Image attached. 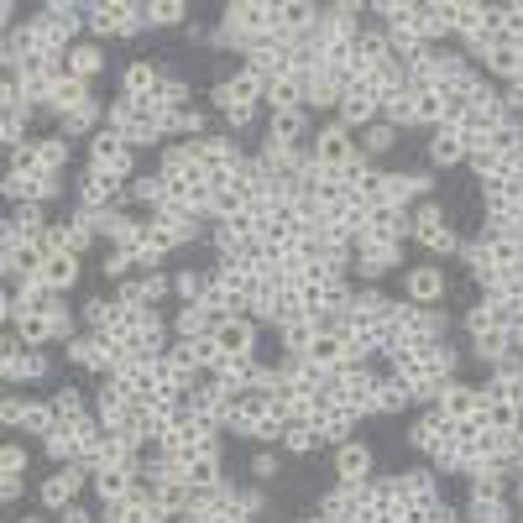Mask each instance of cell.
Segmentation results:
<instances>
[{
	"label": "cell",
	"mask_w": 523,
	"mask_h": 523,
	"mask_svg": "<svg viewBox=\"0 0 523 523\" xmlns=\"http://www.w3.org/2000/svg\"><path fill=\"white\" fill-rule=\"evenodd\" d=\"M482 398H503V403H518V408H523V372L503 361V367H497V377L482 388Z\"/></svg>",
	"instance_id": "cell-32"
},
{
	"label": "cell",
	"mask_w": 523,
	"mask_h": 523,
	"mask_svg": "<svg viewBox=\"0 0 523 523\" xmlns=\"http://www.w3.org/2000/svg\"><path fill=\"white\" fill-rule=\"evenodd\" d=\"M16 523H42V518H16Z\"/></svg>",
	"instance_id": "cell-57"
},
{
	"label": "cell",
	"mask_w": 523,
	"mask_h": 523,
	"mask_svg": "<svg viewBox=\"0 0 523 523\" xmlns=\"http://www.w3.org/2000/svg\"><path fill=\"white\" fill-rule=\"evenodd\" d=\"M53 330H58L63 340L74 335V314H68V304H63V309H53Z\"/></svg>",
	"instance_id": "cell-52"
},
{
	"label": "cell",
	"mask_w": 523,
	"mask_h": 523,
	"mask_svg": "<svg viewBox=\"0 0 523 523\" xmlns=\"http://www.w3.org/2000/svg\"><path fill=\"white\" fill-rule=\"evenodd\" d=\"M445 272L435 262H419V267H408V304H419V309H435L445 299Z\"/></svg>",
	"instance_id": "cell-12"
},
{
	"label": "cell",
	"mask_w": 523,
	"mask_h": 523,
	"mask_svg": "<svg viewBox=\"0 0 523 523\" xmlns=\"http://www.w3.org/2000/svg\"><path fill=\"white\" fill-rule=\"evenodd\" d=\"M142 27H152L147 6H131V0H100V6H89V32H100V37H131Z\"/></svg>",
	"instance_id": "cell-4"
},
{
	"label": "cell",
	"mask_w": 523,
	"mask_h": 523,
	"mask_svg": "<svg viewBox=\"0 0 523 523\" xmlns=\"http://www.w3.org/2000/svg\"><path fill=\"white\" fill-rule=\"evenodd\" d=\"M252 471H257V476H278V456H257Z\"/></svg>",
	"instance_id": "cell-54"
},
{
	"label": "cell",
	"mask_w": 523,
	"mask_h": 523,
	"mask_svg": "<svg viewBox=\"0 0 523 523\" xmlns=\"http://www.w3.org/2000/svg\"><path fill=\"white\" fill-rule=\"evenodd\" d=\"M21 497V476H0V503H16Z\"/></svg>",
	"instance_id": "cell-53"
},
{
	"label": "cell",
	"mask_w": 523,
	"mask_h": 523,
	"mask_svg": "<svg viewBox=\"0 0 523 523\" xmlns=\"http://www.w3.org/2000/svg\"><path fill=\"white\" fill-rule=\"evenodd\" d=\"M131 476L136 471H126V466H100L95 476H89V487L100 492V503H121V497L131 492Z\"/></svg>",
	"instance_id": "cell-25"
},
{
	"label": "cell",
	"mask_w": 523,
	"mask_h": 523,
	"mask_svg": "<svg viewBox=\"0 0 523 523\" xmlns=\"http://www.w3.org/2000/svg\"><path fill=\"white\" fill-rule=\"evenodd\" d=\"M42 283H48L53 293H68L79 283V257L74 252H48V262H42Z\"/></svg>",
	"instance_id": "cell-24"
},
{
	"label": "cell",
	"mask_w": 523,
	"mask_h": 523,
	"mask_svg": "<svg viewBox=\"0 0 523 523\" xmlns=\"http://www.w3.org/2000/svg\"><path fill=\"white\" fill-rule=\"evenodd\" d=\"M351 356V335L340 330V325H320V335H314V346H309V356L304 361H314V367H340V361Z\"/></svg>",
	"instance_id": "cell-13"
},
{
	"label": "cell",
	"mask_w": 523,
	"mask_h": 523,
	"mask_svg": "<svg viewBox=\"0 0 523 523\" xmlns=\"http://www.w3.org/2000/svg\"><path fill=\"white\" fill-rule=\"evenodd\" d=\"M220 116L241 131V126H252V121H257V110H252V105H231V110H220Z\"/></svg>",
	"instance_id": "cell-50"
},
{
	"label": "cell",
	"mask_w": 523,
	"mask_h": 523,
	"mask_svg": "<svg viewBox=\"0 0 523 523\" xmlns=\"http://www.w3.org/2000/svg\"><path fill=\"white\" fill-rule=\"evenodd\" d=\"M194 487H189V476H163V492H157V503H163L173 518H184V513H194Z\"/></svg>",
	"instance_id": "cell-29"
},
{
	"label": "cell",
	"mask_w": 523,
	"mask_h": 523,
	"mask_svg": "<svg viewBox=\"0 0 523 523\" xmlns=\"http://www.w3.org/2000/svg\"><path fill=\"white\" fill-rule=\"evenodd\" d=\"M21 429H27V435H37V440H48L53 429H58V403H27Z\"/></svg>",
	"instance_id": "cell-34"
},
{
	"label": "cell",
	"mask_w": 523,
	"mask_h": 523,
	"mask_svg": "<svg viewBox=\"0 0 523 523\" xmlns=\"http://www.w3.org/2000/svg\"><path fill=\"white\" fill-rule=\"evenodd\" d=\"M100 116H110V110H105L100 100H89V105H79V110H68V116H58V121H63V131H58V136H79V131H95V126H100Z\"/></svg>",
	"instance_id": "cell-36"
},
{
	"label": "cell",
	"mask_w": 523,
	"mask_h": 523,
	"mask_svg": "<svg viewBox=\"0 0 523 523\" xmlns=\"http://www.w3.org/2000/svg\"><path fill=\"white\" fill-rule=\"evenodd\" d=\"M215 105H220V110H231V105L262 110V105H267V79L257 74V68H236V74L215 89Z\"/></svg>",
	"instance_id": "cell-7"
},
{
	"label": "cell",
	"mask_w": 523,
	"mask_h": 523,
	"mask_svg": "<svg viewBox=\"0 0 523 523\" xmlns=\"http://www.w3.org/2000/svg\"><path fill=\"white\" fill-rule=\"evenodd\" d=\"M393 351H429L445 340V314L435 309H419V304H398L393 314Z\"/></svg>",
	"instance_id": "cell-2"
},
{
	"label": "cell",
	"mask_w": 523,
	"mask_h": 523,
	"mask_svg": "<svg viewBox=\"0 0 523 523\" xmlns=\"http://www.w3.org/2000/svg\"><path fill=\"white\" fill-rule=\"evenodd\" d=\"M121 184H126V178L89 168V173H84V184H79V210H89V215H110V204H116Z\"/></svg>",
	"instance_id": "cell-10"
},
{
	"label": "cell",
	"mask_w": 523,
	"mask_h": 523,
	"mask_svg": "<svg viewBox=\"0 0 523 523\" xmlns=\"http://www.w3.org/2000/svg\"><path fill=\"white\" fill-rule=\"evenodd\" d=\"M210 272H199V267H184V272H178V278H173V293H178V299H184V304H199L204 299V293H210Z\"/></svg>",
	"instance_id": "cell-37"
},
{
	"label": "cell",
	"mask_w": 523,
	"mask_h": 523,
	"mask_svg": "<svg viewBox=\"0 0 523 523\" xmlns=\"http://www.w3.org/2000/svg\"><path fill=\"white\" fill-rule=\"evenodd\" d=\"M518 58H523V48H513V42L503 37V32H497V42H492V48H487V68H492V74L497 79H508V84H518Z\"/></svg>",
	"instance_id": "cell-28"
},
{
	"label": "cell",
	"mask_w": 523,
	"mask_h": 523,
	"mask_svg": "<svg viewBox=\"0 0 523 523\" xmlns=\"http://www.w3.org/2000/svg\"><path fill=\"white\" fill-rule=\"evenodd\" d=\"M21 136H27V116H6V121H0V142H6V152H21V147H27Z\"/></svg>",
	"instance_id": "cell-46"
},
{
	"label": "cell",
	"mask_w": 523,
	"mask_h": 523,
	"mask_svg": "<svg viewBox=\"0 0 523 523\" xmlns=\"http://www.w3.org/2000/svg\"><path fill=\"white\" fill-rule=\"evenodd\" d=\"M79 487H84V471L79 466H58L48 482H42V508H74Z\"/></svg>",
	"instance_id": "cell-14"
},
{
	"label": "cell",
	"mask_w": 523,
	"mask_h": 523,
	"mask_svg": "<svg viewBox=\"0 0 523 523\" xmlns=\"http://www.w3.org/2000/svg\"><path fill=\"white\" fill-rule=\"evenodd\" d=\"M267 32H278V6H272V0H236V6H225V27L215 42L267 37Z\"/></svg>",
	"instance_id": "cell-3"
},
{
	"label": "cell",
	"mask_w": 523,
	"mask_h": 523,
	"mask_svg": "<svg viewBox=\"0 0 523 523\" xmlns=\"http://www.w3.org/2000/svg\"><path fill=\"white\" fill-rule=\"evenodd\" d=\"M440 116H445L440 89H419L414 95V126H440Z\"/></svg>",
	"instance_id": "cell-42"
},
{
	"label": "cell",
	"mask_w": 523,
	"mask_h": 523,
	"mask_svg": "<svg viewBox=\"0 0 523 523\" xmlns=\"http://www.w3.org/2000/svg\"><path fill=\"white\" fill-rule=\"evenodd\" d=\"M471 152L476 147L466 142L461 131H450V126H440L435 136H429V163H435V168H456V163H466Z\"/></svg>",
	"instance_id": "cell-16"
},
{
	"label": "cell",
	"mask_w": 523,
	"mask_h": 523,
	"mask_svg": "<svg viewBox=\"0 0 523 523\" xmlns=\"http://www.w3.org/2000/svg\"><path fill=\"white\" fill-rule=\"evenodd\" d=\"M335 476H340V482H351V487L367 482V476H372V450L361 440H346L335 450Z\"/></svg>",
	"instance_id": "cell-20"
},
{
	"label": "cell",
	"mask_w": 523,
	"mask_h": 523,
	"mask_svg": "<svg viewBox=\"0 0 523 523\" xmlns=\"http://www.w3.org/2000/svg\"><path fill=\"white\" fill-rule=\"evenodd\" d=\"M21 414H27V403H21V398H0V419H6V424H21Z\"/></svg>",
	"instance_id": "cell-51"
},
{
	"label": "cell",
	"mask_w": 523,
	"mask_h": 523,
	"mask_svg": "<svg viewBox=\"0 0 523 523\" xmlns=\"http://www.w3.org/2000/svg\"><path fill=\"white\" fill-rule=\"evenodd\" d=\"M105 131H116L121 142H157V136H168V116L157 110L152 100H116L110 105V116H105Z\"/></svg>",
	"instance_id": "cell-1"
},
{
	"label": "cell",
	"mask_w": 523,
	"mask_h": 523,
	"mask_svg": "<svg viewBox=\"0 0 523 523\" xmlns=\"http://www.w3.org/2000/svg\"><path fill=\"white\" fill-rule=\"evenodd\" d=\"M304 136H309V116H304V110H272L267 142H278V147H304Z\"/></svg>",
	"instance_id": "cell-19"
},
{
	"label": "cell",
	"mask_w": 523,
	"mask_h": 523,
	"mask_svg": "<svg viewBox=\"0 0 523 523\" xmlns=\"http://www.w3.org/2000/svg\"><path fill=\"white\" fill-rule=\"evenodd\" d=\"M482 388H466V382H445V393H440V414L445 419H471V414H482Z\"/></svg>",
	"instance_id": "cell-21"
},
{
	"label": "cell",
	"mask_w": 523,
	"mask_h": 523,
	"mask_svg": "<svg viewBox=\"0 0 523 523\" xmlns=\"http://www.w3.org/2000/svg\"><path fill=\"white\" fill-rule=\"evenodd\" d=\"M471 518L476 523H513V508L497 497V503H471Z\"/></svg>",
	"instance_id": "cell-45"
},
{
	"label": "cell",
	"mask_w": 523,
	"mask_h": 523,
	"mask_svg": "<svg viewBox=\"0 0 523 523\" xmlns=\"http://www.w3.org/2000/svg\"><path fill=\"white\" fill-rule=\"evenodd\" d=\"M283 445L293 450V456H309V450L325 445V435H320V424H309V419H288L283 424Z\"/></svg>",
	"instance_id": "cell-30"
},
{
	"label": "cell",
	"mask_w": 523,
	"mask_h": 523,
	"mask_svg": "<svg viewBox=\"0 0 523 523\" xmlns=\"http://www.w3.org/2000/svg\"><path fill=\"white\" fill-rule=\"evenodd\" d=\"M414 241L429 246V252H440V257H445V252H461V236L450 231V220L435 210V204H424V210L414 215Z\"/></svg>",
	"instance_id": "cell-9"
},
{
	"label": "cell",
	"mask_w": 523,
	"mask_h": 523,
	"mask_svg": "<svg viewBox=\"0 0 523 523\" xmlns=\"http://www.w3.org/2000/svg\"><path fill=\"white\" fill-rule=\"evenodd\" d=\"M518 466H523V424H518Z\"/></svg>",
	"instance_id": "cell-55"
},
{
	"label": "cell",
	"mask_w": 523,
	"mask_h": 523,
	"mask_svg": "<svg viewBox=\"0 0 523 523\" xmlns=\"http://www.w3.org/2000/svg\"><path fill=\"white\" fill-rule=\"evenodd\" d=\"M356 157H361V152H356V136L340 126V121L314 136V168H325V173H346Z\"/></svg>",
	"instance_id": "cell-5"
},
{
	"label": "cell",
	"mask_w": 523,
	"mask_h": 523,
	"mask_svg": "<svg viewBox=\"0 0 523 523\" xmlns=\"http://www.w3.org/2000/svg\"><path fill=\"white\" fill-rule=\"evenodd\" d=\"M304 523H330V518H325V513H314V518H304Z\"/></svg>",
	"instance_id": "cell-56"
},
{
	"label": "cell",
	"mask_w": 523,
	"mask_h": 523,
	"mask_svg": "<svg viewBox=\"0 0 523 523\" xmlns=\"http://www.w3.org/2000/svg\"><path fill=\"white\" fill-rule=\"evenodd\" d=\"M382 116H388V126H414V95H408V89H393V95L382 100Z\"/></svg>",
	"instance_id": "cell-43"
},
{
	"label": "cell",
	"mask_w": 523,
	"mask_h": 523,
	"mask_svg": "<svg viewBox=\"0 0 523 523\" xmlns=\"http://www.w3.org/2000/svg\"><path fill=\"white\" fill-rule=\"evenodd\" d=\"M393 492H398V508L403 513L440 503V487H435V476H429V471H403V476H393Z\"/></svg>",
	"instance_id": "cell-11"
},
{
	"label": "cell",
	"mask_w": 523,
	"mask_h": 523,
	"mask_svg": "<svg viewBox=\"0 0 523 523\" xmlns=\"http://www.w3.org/2000/svg\"><path fill=\"white\" fill-rule=\"evenodd\" d=\"M89 168L100 173H116V178H136V157H131V142H121L116 131H95V142H89Z\"/></svg>",
	"instance_id": "cell-6"
},
{
	"label": "cell",
	"mask_w": 523,
	"mask_h": 523,
	"mask_svg": "<svg viewBox=\"0 0 523 523\" xmlns=\"http://www.w3.org/2000/svg\"><path fill=\"white\" fill-rule=\"evenodd\" d=\"M37 157H42V168H48L53 178H63V168H68V136H42Z\"/></svg>",
	"instance_id": "cell-41"
},
{
	"label": "cell",
	"mask_w": 523,
	"mask_h": 523,
	"mask_svg": "<svg viewBox=\"0 0 523 523\" xmlns=\"http://www.w3.org/2000/svg\"><path fill=\"white\" fill-rule=\"evenodd\" d=\"M21 471H27V450L6 445V450H0V476H21Z\"/></svg>",
	"instance_id": "cell-48"
},
{
	"label": "cell",
	"mask_w": 523,
	"mask_h": 523,
	"mask_svg": "<svg viewBox=\"0 0 523 523\" xmlns=\"http://www.w3.org/2000/svg\"><path fill=\"white\" fill-rule=\"evenodd\" d=\"M408 403H414V393H408V382H398V377H377L372 414H403Z\"/></svg>",
	"instance_id": "cell-26"
},
{
	"label": "cell",
	"mask_w": 523,
	"mask_h": 523,
	"mask_svg": "<svg viewBox=\"0 0 523 523\" xmlns=\"http://www.w3.org/2000/svg\"><path fill=\"white\" fill-rule=\"evenodd\" d=\"M377 100H367V95H346V100H340V126H372V116H377Z\"/></svg>",
	"instance_id": "cell-40"
},
{
	"label": "cell",
	"mask_w": 523,
	"mask_h": 523,
	"mask_svg": "<svg viewBox=\"0 0 523 523\" xmlns=\"http://www.w3.org/2000/svg\"><path fill=\"white\" fill-rule=\"evenodd\" d=\"M320 325H325V320H293V325H283V351H288V356H309Z\"/></svg>",
	"instance_id": "cell-35"
},
{
	"label": "cell",
	"mask_w": 523,
	"mask_h": 523,
	"mask_svg": "<svg viewBox=\"0 0 523 523\" xmlns=\"http://www.w3.org/2000/svg\"><path fill=\"white\" fill-rule=\"evenodd\" d=\"M68 356H74L84 372H100V377H116V367H121V351H116L110 335H84V340L68 346Z\"/></svg>",
	"instance_id": "cell-8"
},
{
	"label": "cell",
	"mask_w": 523,
	"mask_h": 523,
	"mask_svg": "<svg viewBox=\"0 0 523 523\" xmlns=\"http://www.w3.org/2000/svg\"><path fill=\"white\" fill-rule=\"evenodd\" d=\"M471 346L482 361H492V367H503V361L513 356V330H482V335H471Z\"/></svg>",
	"instance_id": "cell-31"
},
{
	"label": "cell",
	"mask_w": 523,
	"mask_h": 523,
	"mask_svg": "<svg viewBox=\"0 0 523 523\" xmlns=\"http://www.w3.org/2000/svg\"><path fill=\"white\" fill-rule=\"evenodd\" d=\"M388 147H393V126H372L367 142H361V152H367V157H382Z\"/></svg>",
	"instance_id": "cell-47"
},
{
	"label": "cell",
	"mask_w": 523,
	"mask_h": 523,
	"mask_svg": "<svg viewBox=\"0 0 523 523\" xmlns=\"http://www.w3.org/2000/svg\"><path fill=\"white\" fill-rule=\"evenodd\" d=\"M184 476H189L194 492H215V487H225V461H220V450H204V456H194V461L184 466Z\"/></svg>",
	"instance_id": "cell-22"
},
{
	"label": "cell",
	"mask_w": 523,
	"mask_h": 523,
	"mask_svg": "<svg viewBox=\"0 0 523 523\" xmlns=\"http://www.w3.org/2000/svg\"><path fill=\"white\" fill-rule=\"evenodd\" d=\"M53 403H58V414H79V408H84V393H79V388H58Z\"/></svg>",
	"instance_id": "cell-49"
},
{
	"label": "cell",
	"mask_w": 523,
	"mask_h": 523,
	"mask_svg": "<svg viewBox=\"0 0 523 523\" xmlns=\"http://www.w3.org/2000/svg\"><path fill=\"white\" fill-rule=\"evenodd\" d=\"M68 68H74V79H95L100 68H105V53L95 48V42H84V48H68Z\"/></svg>",
	"instance_id": "cell-39"
},
{
	"label": "cell",
	"mask_w": 523,
	"mask_h": 523,
	"mask_svg": "<svg viewBox=\"0 0 523 523\" xmlns=\"http://www.w3.org/2000/svg\"><path fill=\"white\" fill-rule=\"evenodd\" d=\"M184 16H189L184 0H152V6H147V21H152V27H178Z\"/></svg>",
	"instance_id": "cell-44"
},
{
	"label": "cell",
	"mask_w": 523,
	"mask_h": 523,
	"mask_svg": "<svg viewBox=\"0 0 523 523\" xmlns=\"http://www.w3.org/2000/svg\"><path fill=\"white\" fill-rule=\"evenodd\" d=\"M278 27L288 37H309L314 27H320V11H314V0H283L278 6Z\"/></svg>",
	"instance_id": "cell-23"
},
{
	"label": "cell",
	"mask_w": 523,
	"mask_h": 523,
	"mask_svg": "<svg viewBox=\"0 0 523 523\" xmlns=\"http://www.w3.org/2000/svg\"><path fill=\"white\" fill-rule=\"evenodd\" d=\"M215 340H220L225 356H252V351H257V320L236 314V320H225V325L215 330Z\"/></svg>",
	"instance_id": "cell-18"
},
{
	"label": "cell",
	"mask_w": 523,
	"mask_h": 523,
	"mask_svg": "<svg viewBox=\"0 0 523 523\" xmlns=\"http://www.w3.org/2000/svg\"><path fill=\"white\" fill-rule=\"evenodd\" d=\"M482 424L497 429V435H513V429L523 424V408L518 403H503V398H487L482 403Z\"/></svg>",
	"instance_id": "cell-33"
},
{
	"label": "cell",
	"mask_w": 523,
	"mask_h": 523,
	"mask_svg": "<svg viewBox=\"0 0 523 523\" xmlns=\"http://www.w3.org/2000/svg\"><path fill=\"white\" fill-rule=\"evenodd\" d=\"M121 89H126V100H157V89H163V68L147 63V58H136V63H126Z\"/></svg>",
	"instance_id": "cell-15"
},
{
	"label": "cell",
	"mask_w": 523,
	"mask_h": 523,
	"mask_svg": "<svg viewBox=\"0 0 523 523\" xmlns=\"http://www.w3.org/2000/svg\"><path fill=\"white\" fill-rule=\"evenodd\" d=\"M173 330H178V340H199V335H215V320L199 304H184V314L173 320Z\"/></svg>",
	"instance_id": "cell-38"
},
{
	"label": "cell",
	"mask_w": 523,
	"mask_h": 523,
	"mask_svg": "<svg viewBox=\"0 0 523 523\" xmlns=\"http://www.w3.org/2000/svg\"><path fill=\"white\" fill-rule=\"evenodd\" d=\"M11 330H21V340H27L32 351H42V346H48V340L58 335V330H53V314H37V309H21Z\"/></svg>",
	"instance_id": "cell-27"
},
{
	"label": "cell",
	"mask_w": 523,
	"mask_h": 523,
	"mask_svg": "<svg viewBox=\"0 0 523 523\" xmlns=\"http://www.w3.org/2000/svg\"><path fill=\"white\" fill-rule=\"evenodd\" d=\"M408 440H414L419 450H429V456H435L440 445H450V440H456V419H445L440 408H429V414L414 424V435H408Z\"/></svg>",
	"instance_id": "cell-17"
}]
</instances>
